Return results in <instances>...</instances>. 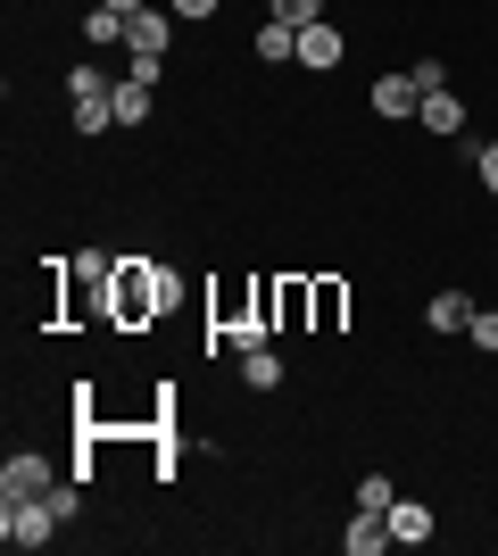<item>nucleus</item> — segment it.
<instances>
[{"label": "nucleus", "mask_w": 498, "mask_h": 556, "mask_svg": "<svg viewBox=\"0 0 498 556\" xmlns=\"http://www.w3.org/2000/svg\"><path fill=\"white\" fill-rule=\"evenodd\" d=\"M100 9H117V17H142L150 0H100Z\"/></svg>", "instance_id": "obj_24"}, {"label": "nucleus", "mask_w": 498, "mask_h": 556, "mask_svg": "<svg viewBox=\"0 0 498 556\" xmlns=\"http://www.w3.org/2000/svg\"><path fill=\"white\" fill-rule=\"evenodd\" d=\"M75 275H84V282H108V275H117V257H108V250H84V257H75Z\"/></svg>", "instance_id": "obj_19"}, {"label": "nucleus", "mask_w": 498, "mask_h": 556, "mask_svg": "<svg viewBox=\"0 0 498 556\" xmlns=\"http://www.w3.org/2000/svg\"><path fill=\"white\" fill-rule=\"evenodd\" d=\"M416 125H424V134H465V109H457V92H424Z\"/></svg>", "instance_id": "obj_9"}, {"label": "nucleus", "mask_w": 498, "mask_h": 556, "mask_svg": "<svg viewBox=\"0 0 498 556\" xmlns=\"http://www.w3.org/2000/svg\"><path fill=\"white\" fill-rule=\"evenodd\" d=\"M382 523H391V540H399V548H424V540H432V507H424V498H391V515H382Z\"/></svg>", "instance_id": "obj_5"}, {"label": "nucleus", "mask_w": 498, "mask_h": 556, "mask_svg": "<svg viewBox=\"0 0 498 556\" xmlns=\"http://www.w3.org/2000/svg\"><path fill=\"white\" fill-rule=\"evenodd\" d=\"M258 59H266V67H291V59H299V25L266 17V25H258Z\"/></svg>", "instance_id": "obj_7"}, {"label": "nucleus", "mask_w": 498, "mask_h": 556, "mask_svg": "<svg viewBox=\"0 0 498 556\" xmlns=\"http://www.w3.org/2000/svg\"><path fill=\"white\" fill-rule=\"evenodd\" d=\"M341 59V34L332 25H299V67H332Z\"/></svg>", "instance_id": "obj_11"}, {"label": "nucleus", "mask_w": 498, "mask_h": 556, "mask_svg": "<svg viewBox=\"0 0 498 556\" xmlns=\"http://www.w3.org/2000/svg\"><path fill=\"white\" fill-rule=\"evenodd\" d=\"M0 498H50V465L42 457H9L0 465Z\"/></svg>", "instance_id": "obj_4"}, {"label": "nucleus", "mask_w": 498, "mask_h": 556, "mask_svg": "<svg viewBox=\"0 0 498 556\" xmlns=\"http://www.w3.org/2000/svg\"><path fill=\"white\" fill-rule=\"evenodd\" d=\"M274 17L283 25H324V0H274Z\"/></svg>", "instance_id": "obj_18"}, {"label": "nucleus", "mask_w": 498, "mask_h": 556, "mask_svg": "<svg viewBox=\"0 0 498 556\" xmlns=\"http://www.w3.org/2000/svg\"><path fill=\"white\" fill-rule=\"evenodd\" d=\"M59 523H67V515L50 507V498H9L0 540H9V548H50V540H59Z\"/></svg>", "instance_id": "obj_1"}, {"label": "nucleus", "mask_w": 498, "mask_h": 556, "mask_svg": "<svg viewBox=\"0 0 498 556\" xmlns=\"http://www.w3.org/2000/svg\"><path fill=\"white\" fill-rule=\"evenodd\" d=\"M75 125H84V134H108V125H117V100H75Z\"/></svg>", "instance_id": "obj_16"}, {"label": "nucleus", "mask_w": 498, "mask_h": 556, "mask_svg": "<svg viewBox=\"0 0 498 556\" xmlns=\"http://www.w3.org/2000/svg\"><path fill=\"white\" fill-rule=\"evenodd\" d=\"M67 92L75 100H108L117 84H108V67H67Z\"/></svg>", "instance_id": "obj_15"}, {"label": "nucleus", "mask_w": 498, "mask_h": 556, "mask_svg": "<svg viewBox=\"0 0 498 556\" xmlns=\"http://www.w3.org/2000/svg\"><path fill=\"white\" fill-rule=\"evenodd\" d=\"M125 25H133V17H117V9H92V17H84V42H100V50H125Z\"/></svg>", "instance_id": "obj_14"}, {"label": "nucleus", "mask_w": 498, "mask_h": 556, "mask_svg": "<svg viewBox=\"0 0 498 556\" xmlns=\"http://www.w3.org/2000/svg\"><path fill=\"white\" fill-rule=\"evenodd\" d=\"M416 92H449V67H440V59H416Z\"/></svg>", "instance_id": "obj_20"}, {"label": "nucleus", "mask_w": 498, "mask_h": 556, "mask_svg": "<svg viewBox=\"0 0 498 556\" xmlns=\"http://www.w3.org/2000/svg\"><path fill=\"white\" fill-rule=\"evenodd\" d=\"M166 42H175V9H142V17L125 25V59H133V75H150V84H158Z\"/></svg>", "instance_id": "obj_2"}, {"label": "nucleus", "mask_w": 498, "mask_h": 556, "mask_svg": "<svg viewBox=\"0 0 498 556\" xmlns=\"http://www.w3.org/2000/svg\"><path fill=\"white\" fill-rule=\"evenodd\" d=\"M391 498H399V490L382 482V473H366V482H357V507H366V515H391Z\"/></svg>", "instance_id": "obj_17"}, {"label": "nucleus", "mask_w": 498, "mask_h": 556, "mask_svg": "<svg viewBox=\"0 0 498 556\" xmlns=\"http://www.w3.org/2000/svg\"><path fill=\"white\" fill-rule=\"evenodd\" d=\"M474 166H482V184L498 191V141H474Z\"/></svg>", "instance_id": "obj_22"}, {"label": "nucleus", "mask_w": 498, "mask_h": 556, "mask_svg": "<svg viewBox=\"0 0 498 556\" xmlns=\"http://www.w3.org/2000/svg\"><path fill=\"white\" fill-rule=\"evenodd\" d=\"M432 332H474V300H465V291H440V300H432Z\"/></svg>", "instance_id": "obj_12"}, {"label": "nucleus", "mask_w": 498, "mask_h": 556, "mask_svg": "<svg viewBox=\"0 0 498 556\" xmlns=\"http://www.w3.org/2000/svg\"><path fill=\"white\" fill-rule=\"evenodd\" d=\"M108 100H117V125H142V116H150V75H125Z\"/></svg>", "instance_id": "obj_13"}, {"label": "nucleus", "mask_w": 498, "mask_h": 556, "mask_svg": "<svg viewBox=\"0 0 498 556\" xmlns=\"http://www.w3.org/2000/svg\"><path fill=\"white\" fill-rule=\"evenodd\" d=\"M416 109H424L416 75H382V84H374V116H416Z\"/></svg>", "instance_id": "obj_6"}, {"label": "nucleus", "mask_w": 498, "mask_h": 556, "mask_svg": "<svg viewBox=\"0 0 498 556\" xmlns=\"http://www.w3.org/2000/svg\"><path fill=\"white\" fill-rule=\"evenodd\" d=\"M474 341H482V349L498 357V307H474Z\"/></svg>", "instance_id": "obj_21"}, {"label": "nucleus", "mask_w": 498, "mask_h": 556, "mask_svg": "<svg viewBox=\"0 0 498 556\" xmlns=\"http://www.w3.org/2000/svg\"><path fill=\"white\" fill-rule=\"evenodd\" d=\"M241 382H250V391H274V382H283V357H274V349H241Z\"/></svg>", "instance_id": "obj_10"}, {"label": "nucleus", "mask_w": 498, "mask_h": 556, "mask_svg": "<svg viewBox=\"0 0 498 556\" xmlns=\"http://www.w3.org/2000/svg\"><path fill=\"white\" fill-rule=\"evenodd\" d=\"M216 9H225V0H175V17H191V25H200V17H216Z\"/></svg>", "instance_id": "obj_23"}, {"label": "nucleus", "mask_w": 498, "mask_h": 556, "mask_svg": "<svg viewBox=\"0 0 498 556\" xmlns=\"http://www.w3.org/2000/svg\"><path fill=\"white\" fill-rule=\"evenodd\" d=\"M125 307H133V316H166V307H175V275H166V266H133Z\"/></svg>", "instance_id": "obj_3"}, {"label": "nucleus", "mask_w": 498, "mask_h": 556, "mask_svg": "<svg viewBox=\"0 0 498 556\" xmlns=\"http://www.w3.org/2000/svg\"><path fill=\"white\" fill-rule=\"evenodd\" d=\"M341 548H349V556H374V548H391V523L357 507V515H349V532H341Z\"/></svg>", "instance_id": "obj_8"}]
</instances>
